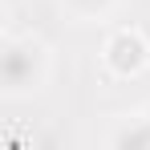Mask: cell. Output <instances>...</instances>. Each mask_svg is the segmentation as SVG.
<instances>
[{
  "mask_svg": "<svg viewBox=\"0 0 150 150\" xmlns=\"http://www.w3.org/2000/svg\"><path fill=\"white\" fill-rule=\"evenodd\" d=\"M146 118H150V110H146Z\"/></svg>",
  "mask_w": 150,
  "mask_h": 150,
  "instance_id": "5",
  "label": "cell"
},
{
  "mask_svg": "<svg viewBox=\"0 0 150 150\" xmlns=\"http://www.w3.org/2000/svg\"><path fill=\"white\" fill-rule=\"evenodd\" d=\"M65 4L73 8L77 16H101V12H105L114 0H65Z\"/></svg>",
  "mask_w": 150,
  "mask_h": 150,
  "instance_id": "4",
  "label": "cell"
},
{
  "mask_svg": "<svg viewBox=\"0 0 150 150\" xmlns=\"http://www.w3.org/2000/svg\"><path fill=\"white\" fill-rule=\"evenodd\" d=\"M110 146H130V150H142L150 146V118H134V122H126L122 130H114L110 134Z\"/></svg>",
  "mask_w": 150,
  "mask_h": 150,
  "instance_id": "3",
  "label": "cell"
},
{
  "mask_svg": "<svg viewBox=\"0 0 150 150\" xmlns=\"http://www.w3.org/2000/svg\"><path fill=\"white\" fill-rule=\"evenodd\" d=\"M146 57H150V49L134 28H118L105 41V65H110V73H118V77H134L146 65Z\"/></svg>",
  "mask_w": 150,
  "mask_h": 150,
  "instance_id": "2",
  "label": "cell"
},
{
  "mask_svg": "<svg viewBox=\"0 0 150 150\" xmlns=\"http://www.w3.org/2000/svg\"><path fill=\"white\" fill-rule=\"evenodd\" d=\"M49 77V53L45 45L28 41V37H8L4 53H0V81H4V93L8 98H25L37 93Z\"/></svg>",
  "mask_w": 150,
  "mask_h": 150,
  "instance_id": "1",
  "label": "cell"
}]
</instances>
